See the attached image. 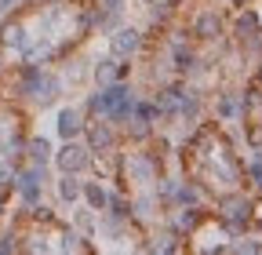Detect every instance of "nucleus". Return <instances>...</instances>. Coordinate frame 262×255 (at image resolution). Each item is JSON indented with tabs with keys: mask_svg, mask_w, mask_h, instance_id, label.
I'll return each instance as SVG.
<instances>
[{
	"mask_svg": "<svg viewBox=\"0 0 262 255\" xmlns=\"http://www.w3.org/2000/svg\"><path fill=\"white\" fill-rule=\"evenodd\" d=\"M22 4V0H0V8H4V11H11V8H18Z\"/></svg>",
	"mask_w": 262,
	"mask_h": 255,
	"instance_id": "31",
	"label": "nucleus"
},
{
	"mask_svg": "<svg viewBox=\"0 0 262 255\" xmlns=\"http://www.w3.org/2000/svg\"><path fill=\"white\" fill-rule=\"evenodd\" d=\"M164 113L153 99H135V110H131V120H142V124H157Z\"/></svg>",
	"mask_w": 262,
	"mask_h": 255,
	"instance_id": "19",
	"label": "nucleus"
},
{
	"mask_svg": "<svg viewBox=\"0 0 262 255\" xmlns=\"http://www.w3.org/2000/svg\"><path fill=\"white\" fill-rule=\"evenodd\" d=\"M48 182H51L48 179V164H29V168L15 172V189H18V197H22L26 208H33V204L44 201V186Z\"/></svg>",
	"mask_w": 262,
	"mask_h": 255,
	"instance_id": "1",
	"label": "nucleus"
},
{
	"mask_svg": "<svg viewBox=\"0 0 262 255\" xmlns=\"http://www.w3.org/2000/svg\"><path fill=\"white\" fill-rule=\"evenodd\" d=\"M248 175H251V186L262 194V164H258V161H251V164H248Z\"/></svg>",
	"mask_w": 262,
	"mask_h": 255,
	"instance_id": "28",
	"label": "nucleus"
},
{
	"mask_svg": "<svg viewBox=\"0 0 262 255\" xmlns=\"http://www.w3.org/2000/svg\"><path fill=\"white\" fill-rule=\"evenodd\" d=\"M244 4H248V0H233V8H244Z\"/></svg>",
	"mask_w": 262,
	"mask_h": 255,
	"instance_id": "34",
	"label": "nucleus"
},
{
	"mask_svg": "<svg viewBox=\"0 0 262 255\" xmlns=\"http://www.w3.org/2000/svg\"><path fill=\"white\" fill-rule=\"evenodd\" d=\"M73 226H77L84 237H95V230H98V219H95V211H91V208H80V211L73 215Z\"/></svg>",
	"mask_w": 262,
	"mask_h": 255,
	"instance_id": "21",
	"label": "nucleus"
},
{
	"mask_svg": "<svg viewBox=\"0 0 262 255\" xmlns=\"http://www.w3.org/2000/svg\"><path fill=\"white\" fill-rule=\"evenodd\" d=\"M106 11H124V0H102Z\"/></svg>",
	"mask_w": 262,
	"mask_h": 255,
	"instance_id": "30",
	"label": "nucleus"
},
{
	"mask_svg": "<svg viewBox=\"0 0 262 255\" xmlns=\"http://www.w3.org/2000/svg\"><path fill=\"white\" fill-rule=\"evenodd\" d=\"M171 204H179V208H201L204 204V189L196 186V182H175Z\"/></svg>",
	"mask_w": 262,
	"mask_h": 255,
	"instance_id": "14",
	"label": "nucleus"
},
{
	"mask_svg": "<svg viewBox=\"0 0 262 255\" xmlns=\"http://www.w3.org/2000/svg\"><path fill=\"white\" fill-rule=\"evenodd\" d=\"M251 153H255V157H251V161H258V164H262V146H258V150H251Z\"/></svg>",
	"mask_w": 262,
	"mask_h": 255,
	"instance_id": "32",
	"label": "nucleus"
},
{
	"mask_svg": "<svg viewBox=\"0 0 262 255\" xmlns=\"http://www.w3.org/2000/svg\"><path fill=\"white\" fill-rule=\"evenodd\" d=\"M88 77H91V70L84 66V62H73V66L62 73V80H66V84H84Z\"/></svg>",
	"mask_w": 262,
	"mask_h": 255,
	"instance_id": "24",
	"label": "nucleus"
},
{
	"mask_svg": "<svg viewBox=\"0 0 262 255\" xmlns=\"http://www.w3.org/2000/svg\"><path fill=\"white\" fill-rule=\"evenodd\" d=\"M193 37L196 40H215V37H222V15L219 11H201L193 18Z\"/></svg>",
	"mask_w": 262,
	"mask_h": 255,
	"instance_id": "10",
	"label": "nucleus"
},
{
	"mask_svg": "<svg viewBox=\"0 0 262 255\" xmlns=\"http://www.w3.org/2000/svg\"><path fill=\"white\" fill-rule=\"evenodd\" d=\"M255 80H258V84H262V58H258V73H255Z\"/></svg>",
	"mask_w": 262,
	"mask_h": 255,
	"instance_id": "33",
	"label": "nucleus"
},
{
	"mask_svg": "<svg viewBox=\"0 0 262 255\" xmlns=\"http://www.w3.org/2000/svg\"><path fill=\"white\" fill-rule=\"evenodd\" d=\"M84 146L98 157H110L117 150V128L106 120V117H91V124H84Z\"/></svg>",
	"mask_w": 262,
	"mask_h": 255,
	"instance_id": "3",
	"label": "nucleus"
},
{
	"mask_svg": "<svg viewBox=\"0 0 262 255\" xmlns=\"http://www.w3.org/2000/svg\"><path fill=\"white\" fill-rule=\"evenodd\" d=\"M26 251H51V244H44V237H29Z\"/></svg>",
	"mask_w": 262,
	"mask_h": 255,
	"instance_id": "29",
	"label": "nucleus"
},
{
	"mask_svg": "<svg viewBox=\"0 0 262 255\" xmlns=\"http://www.w3.org/2000/svg\"><path fill=\"white\" fill-rule=\"evenodd\" d=\"M0 215H4V194H0Z\"/></svg>",
	"mask_w": 262,
	"mask_h": 255,
	"instance_id": "35",
	"label": "nucleus"
},
{
	"mask_svg": "<svg viewBox=\"0 0 262 255\" xmlns=\"http://www.w3.org/2000/svg\"><path fill=\"white\" fill-rule=\"evenodd\" d=\"M142 51V29L139 26H117V29H110V55H117V58H135Z\"/></svg>",
	"mask_w": 262,
	"mask_h": 255,
	"instance_id": "5",
	"label": "nucleus"
},
{
	"mask_svg": "<svg viewBox=\"0 0 262 255\" xmlns=\"http://www.w3.org/2000/svg\"><path fill=\"white\" fill-rule=\"evenodd\" d=\"M22 244H18V233L15 230H8V233H0V255H8V251H18Z\"/></svg>",
	"mask_w": 262,
	"mask_h": 255,
	"instance_id": "26",
	"label": "nucleus"
},
{
	"mask_svg": "<svg viewBox=\"0 0 262 255\" xmlns=\"http://www.w3.org/2000/svg\"><path fill=\"white\" fill-rule=\"evenodd\" d=\"M219 208H222L219 215H222V222H226V230H229V233H241L248 222H251V215H255V204H251L248 197H241V194L222 197Z\"/></svg>",
	"mask_w": 262,
	"mask_h": 255,
	"instance_id": "4",
	"label": "nucleus"
},
{
	"mask_svg": "<svg viewBox=\"0 0 262 255\" xmlns=\"http://www.w3.org/2000/svg\"><path fill=\"white\" fill-rule=\"evenodd\" d=\"M135 99H139V91L127 84V91H124L120 99H117V102H113V106L106 110V120H110L113 128H124V124L131 120V110H135Z\"/></svg>",
	"mask_w": 262,
	"mask_h": 255,
	"instance_id": "9",
	"label": "nucleus"
},
{
	"mask_svg": "<svg viewBox=\"0 0 262 255\" xmlns=\"http://www.w3.org/2000/svg\"><path fill=\"white\" fill-rule=\"evenodd\" d=\"M55 194H58L62 204H77V201H80V175H73V172H58V179H55Z\"/></svg>",
	"mask_w": 262,
	"mask_h": 255,
	"instance_id": "13",
	"label": "nucleus"
},
{
	"mask_svg": "<svg viewBox=\"0 0 262 255\" xmlns=\"http://www.w3.org/2000/svg\"><path fill=\"white\" fill-rule=\"evenodd\" d=\"M0 44H4L8 51H22V48L29 44L26 26H22V22H4V26H0Z\"/></svg>",
	"mask_w": 262,
	"mask_h": 255,
	"instance_id": "18",
	"label": "nucleus"
},
{
	"mask_svg": "<svg viewBox=\"0 0 262 255\" xmlns=\"http://www.w3.org/2000/svg\"><path fill=\"white\" fill-rule=\"evenodd\" d=\"M91 150L80 142V139H66L55 153H51V164L58 168V172H73V175H84L88 168H91Z\"/></svg>",
	"mask_w": 262,
	"mask_h": 255,
	"instance_id": "2",
	"label": "nucleus"
},
{
	"mask_svg": "<svg viewBox=\"0 0 262 255\" xmlns=\"http://www.w3.org/2000/svg\"><path fill=\"white\" fill-rule=\"evenodd\" d=\"M66 91V80L58 77V73H48L44 70V77H40V84H37V91H33V99L29 102H37L40 110L44 106H51V102H58V95Z\"/></svg>",
	"mask_w": 262,
	"mask_h": 255,
	"instance_id": "8",
	"label": "nucleus"
},
{
	"mask_svg": "<svg viewBox=\"0 0 262 255\" xmlns=\"http://www.w3.org/2000/svg\"><path fill=\"white\" fill-rule=\"evenodd\" d=\"M26 211H29L33 222H40V226H51V222H55V211H51L44 201H40V204H33V208H26Z\"/></svg>",
	"mask_w": 262,
	"mask_h": 255,
	"instance_id": "23",
	"label": "nucleus"
},
{
	"mask_svg": "<svg viewBox=\"0 0 262 255\" xmlns=\"http://www.w3.org/2000/svg\"><path fill=\"white\" fill-rule=\"evenodd\" d=\"M157 211V194H142L135 204H131V219H149Z\"/></svg>",
	"mask_w": 262,
	"mask_h": 255,
	"instance_id": "22",
	"label": "nucleus"
},
{
	"mask_svg": "<svg viewBox=\"0 0 262 255\" xmlns=\"http://www.w3.org/2000/svg\"><path fill=\"white\" fill-rule=\"evenodd\" d=\"M124 168H127V175H135V182H153L157 168H160V157L149 150H139V153H127Z\"/></svg>",
	"mask_w": 262,
	"mask_h": 255,
	"instance_id": "7",
	"label": "nucleus"
},
{
	"mask_svg": "<svg viewBox=\"0 0 262 255\" xmlns=\"http://www.w3.org/2000/svg\"><path fill=\"white\" fill-rule=\"evenodd\" d=\"M84 124H88V117H84L80 106H62L58 117H55V132H58L62 142L66 139H80L84 135Z\"/></svg>",
	"mask_w": 262,
	"mask_h": 255,
	"instance_id": "6",
	"label": "nucleus"
},
{
	"mask_svg": "<svg viewBox=\"0 0 262 255\" xmlns=\"http://www.w3.org/2000/svg\"><path fill=\"white\" fill-rule=\"evenodd\" d=\"M80 201L95 211V215H102L106 211V204H110V189H106V182H80Z\"/></svg>",
	"mask_w": 262,
	"mask_h": 255,
	"instance_id": "11",
	"label": "nucleus"
},
{
	"mask_svg": "<svg viewBox=\"0 0 262 255\" xmlns=\"http://www.w3.org/2000/svg\"><path fill=\"white\" fill-rule=\"evenodd\" d=\"M84 241H88V237H84L77 226H66V230H62V237H58V248H62V251H88V244H84Z\"/></svg>",
	"mask_w": 262,
	"mask_h": 255,
	"instance_id": "20",
	"label": "nucleus"
},
{
	"mask_svg": "<svg viewBox=\"0 0 262 255\" xmlns=\"http://www.w3.org/2000/svg\"><path fill=\"white\" fill-rule=\"evenodd\" d=\"M262 33V18L251 11V8H244L241 15H237V22H233V37H237V44H248L251 37H258Z\"/></svg>",
	"mask_w": 262,
	"mask_h": 255,
	"instance_id": "12",
	"label": "nucleus"
},
{
	"mask_svg": "<svg viewBox=\"0 0 262 255\" xmlns=\"http://www.w3.org/2000/svg\"><path fill=\"white\" fill-rule=\"evenodd\" d=\"M22 153L29 157V164H51V142L44 139V135H33V139H26V146H22Z\"/></svg>",
	"mask_w": 262,
	"mask_h": 255,
	"instance_id": "17",
	"label": "nucleus"
},
{
	"mask_svg": "<svg viewBox=\"0 0 262 255\" xmlns=\"http://www.w3.org/2000/svg\"><path fill=\"white\" fill-rule=\"evenodd\" d=\"M215 113H219V120H226V124L241 120V117H244V110H241V95H237V91H222L219 102H215Z\"/></svg>",
	"mask_w": 262,
	"mask_h": 255,
	"instance_id": "16",
	"label": "nucleus"
},
{
	"mask_svg": "<svg viewBox=\"0 0 262 255\" xmlns=\"http://www.w3.org/2000/svg\"><path fill=\"white\" fill-rule=\"evenodd\" d=\"M171 70L179 73V77H189V73H196V55L182 44V40H171Z\"/></svg>",
	"mask_w": 262,
	"mask_h": 255,
	"instance_id": "15",
	"label": "nucleus"
},
{
	"mask_svg": "<svg viewBox=\"0 0 262 255\" xmlns=\"http://www.w3.org/2000/svg\"><path fill=\"white\" fill-rule=\"evenodd\" d=\"M15 172L18 168H11V161L4 157V161H0V194H4V189H15Z\"/></svg>",
	"mask_w": 262,
	"mask_h": 255,
	"instance_id": "25",
	"label": "nucleus"
},
{
	"mask_svg": "<svg viewBox=\"0 0 262 255\" xmlns=\"http://www.w3.org/2000/svg\"><path fill=\"white\" fill-rule=\"evenodd\" d=\"M244 142H248L251 150L262 146V124H248V128H244Z\"/></svg>",
	"mask_w": 262,
	"mask_h": 255,
	"instance_id": "27",
	"label": "nucleus"
}]
</instances>
